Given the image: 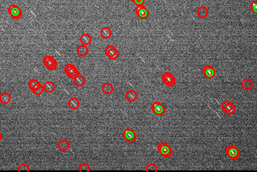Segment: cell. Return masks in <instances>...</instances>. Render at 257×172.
Instances as JSON below:
<instances>
[{
  "label": "cell",
  "mask_w": 257,
  "mask_h": 172,
  "mask_svg": "<svg viewBox=\"0 0 257 172\" xmlns=\"http://www.w3.org/2000/svg\"><path fill=\"white\" fill-rule=\"evenodd\" d=\"M157 150L159 152L161 155L165 159H168L170 157H171L173 151L171 146L167 144L166 142H161L157 145Z\"/></svg>",
  "instance_id": "cell-1"
},
{
  "label": "cell",
  "mask_w": 257,
  "mask_h": 172,
  "mask_svg": "<svg viewBox=\"0 0 257 172\" xmlns=\"http://www.w3.org/2000/svg\"><path fill=\"white\" fill-rule=\"evenodd\" d=\"M43 64L50 71H54V70L56 69L58 65L57 61H55V59L52 56H50V55H47V56L44 57Z\"/></svg>",
  "instance_id": "cell-2"
},
{
  "label": "cell",
  "mask_w": 257,
  "mask_h": 172,
  "mask_svg": "<svg viewBox=\"0 0 257 172\" xmlns=\"http://www.w3.org/2000/svg\"><path fill=\"white\" fill-rule=\"evenodd\" d=\"M162 81L168 87H173L176 83V79L174 76V75L169 72H166L162 74Z\"/></svg>",
  "instance_id": "cell-3"
},
{
  "label": "cell",
  "mask_w": 257,
  "mask_h": 172,
  "mask_svg": "<svg viewBox=\"0 0 257 172\" xmlns=\"http://www.w3.org/2000/svg\"><path fill=\"white\" fill-rule=\"evenodd\" d=\"M64 72L67 74V76H69V78L71 79H74L79 74L78 69L72 64H67L64 66Z\"/></svg>",
  "instance_id": "cell-4"
},
{
  "label": "cell",
  "mask_w": 257,
  "mask_h": 172,
  "mask_svg": "<svg viewBox=\"0 0 257 172\" xmlns=\"http://www.w3.org/2000/svg\"><path fill=\"white\" fill-rule=\"evenodd\" d=\"M8 13L10 16L15 19H19L22 17L23 12L19 7H18L17 5L12 4L8 7Z\"/></svg>",
  "instance_id": "cell-5"
},
{
  "label": "cell",
  "mask_w": 257,
  "mask_h": 172,
  "mask_svg": "<svg viewBox=\"0 0 257 172\" xmlns=\"http://www.w3.org/2000/svg\"><path fill=\"white\" fill-rule=\"evenodd\" d=\"M104 53H105V55H106L110 60H116V59H118V56H119V51H118V50L114 46H112V45H109V46H107V47H105Z\"/></svg>",
  "instance_id": "cell-6"
},
{
  "label": "cell",
  "mask_w": 257,
  "mask_h": 172,
  "mask_svg": "<svg viewBox=\"0 0 257 172\" xmlns=\"http://www.w3.org/2000/svg\"><path fill=\"white\" fill-rule=\"evenodd\" d=\"M226 154L231 159H237L239 157V151L236 146L233 145H229L226 147Z\"/></svg>",
  "instance_id": "cell-7"
},
{
  "label": "cell",
  "mask_w": 257,
  "mask_h": 172,
  "mask_svg": "<svg viewBox=\"0 0 257 172\" xmlns=\"http://www.w3.org/2000/svg\"><path fill=\"white\" fill-rule=\"evenodd\" d=\"M222 110L227 115H232L235 114V106L231 101H225L222 104Z\"/></svg>",
  "instance_id": "cell-8"
},
{
  "label": "cell",
  "mask_w": 257,
  "mask_h": 172,
  "mask_svg": "<svg viewBox=\"0 0 257 172\" xmlns=\"http://www.w3.org/2000/svg\"><path fill=\"white\" fill-rule=\"evenodd\" d=\"M151 110L157 116H162L165 114V112H166V109H165L164 105H162V103L158 102V101H156V102L152 104Z\"/></svg>",
  "instance_id": "cell-9"
},
{
  "label": "cell",
  "mask_w": 257,
  "mask_h": 172,
  "mask_svg": "<svg viewBox=\"0 0 257 172\" xmlns=\"http://www.w3.org/2000/svg\"><path fill=\"white\" fill-rule=\"evenodd\" d=\"M122 134L124 139L128 142H134L137 140V134L132 129H125Z\"/></svg>",
  "instance_id": "cell-10"
},
{
  "label": "cell",
  "mask_w": 257,
  "mask_h": 172,
  "mask_svg": "<svg viewBox=\"0 0 257 172\" xmlns=\"http://www.w3.org/2000/svg\"><path fill=\"white\" fill-rule=\"evenodd\" d=\"M135 12L137 14V16L139 17L140 19H146L149 16V11L146 7L142 6H137L135 9Z\"/></svg>",
  "instance_id": "cell-11"
},
{
  "label": "cell",
  "mask_w": 257,
  "mask_h": 172,
  "mask_svg": "<svg viewBox=\"0 0 257 172\" xmlns=\"http://www.w3.org/2000/svg\"><path fill=\"white\" fill-rule=\"evenodd\" d=\"M202 73L206 78L211 79L213 77H215V70L211 65H206L202 68Z\"/></svg>",
  "instance_id": "cell-12"
},
{
  "label": "cell",
  "mask_w": 257,
  "mask_h": 172,
  "mask_svg": "<svg viewBox=\"0 0 257 172\" xmlns=\"http://www.w3.org/2000/svg\"><path fill=\"white\" fill-rule=\"evenodd\" d=\"M69 147H70V144L68 140L63 139V140H60L58 143V148L63 152H66L67 150H69Z\"/></svg>",
  "instance_id": "cell-13"
},
{
  "label": "cell",
  "mask_w": 257,
  "mask_h": 172,
  "mask_svg": "<svg viewBox=\"0 0 257 172\" xmlns=\"http://www.w3.org/2000/svg\"><path fill=\"white\" fill-rule=\"evenodd\" d=\"M102 92L106 95H109L113 92V86L110 83H104L101 87Z\"/></svg>",
  "instance_id": "cell-14"
},
{
  "label": "cell",
  "mask_w": 257,
  "mask_h": 172,
  "mask_svg": "<svg viewBox=\"0 0 257 172\" xmlns=\"http://www.w3.org/2000/svg\"><path fill=\"white\" fill-rule=\"evenodd\" d=\"M198 16L200 18H206L209 14L208 9L206 7H199L196 11Z\"/></svg>",
  "instance_id": "cell-15"
},
{
  "label": "cell",
  "mask_w": 257,
  "mask_h": 172,
  "mask_svg": "<svg viewBox=\"0 0 257 172\" xmlns=\"http://www.w3.org/2000/svg\"><path fill=\"white\" fill-rule=\"evenodd\" d=\"M74 84L78 87H82L85 84V77L82 75L78 74L77 76L74 78Z\"/></svg>",
  "instance_id": "cell-16"
},
{
  "label": "cell",
  "mask_w": 257,
  "mask_h": 172,
  "mask_svg": "<svg viewBox=\"0 0 257 172\" xmlns=\"http://www.w3.org/2000/svg\"><path fill=\"white\" fill-rule=\"evenodd\" d=\"M125 97H126L127 101L132 102V101H134L137 100L138 93L134 90H128V91H127L126 94H125Z\"/></svg>",
  "instance_id": "cell-17"
},
{
  "label": "cell",
  "mask_w": 257,
  "mask_h": 172,
  "mask_svg": "<svg viewBox=\"0 0 257 172\" xmlns=\"http://www.w3.org/2000/svg\"><path fill=\"white\" fill-rule=\"evenodd\" d=\"M80 40L83 45H89L92 42V36L89 34L84 33L80 36Z\"/></svg>",
  "instance_id": "cell-18"
},
{
  "label": "cell",
  "mask_w": 257,
  "mask_h": 172,
  "mask_svg": "<svg viewBox=\"0 0 257 172\" xmlns=\"http://www.w3.org/2000/svg\"><path fill=\"white\" fill-rule=\"evenodd\" d=\"M100 36H101L103 39H109L110 38L111 36H112V31L109 27H104L103 28H101L100 31Z\"/></svg>",
  "instance_id": "cell-19"
},
{
  "label": "cell",
  "mask_w": 257,
  "mask_h": 172,
  "mask_svg": "<svg viewBox=\"0 0 257 172\" xmlns=\"http://www.w3.org/2000/svg\"><path fill=\"white\" fill-rule=\"evenodd\" d=\"M68 105H69V107L72 110H76L79 108L80 106V101L77 98H75V97H72L69 101L68 102Z\"/></svg>",
  "instance_id": "cell-20"
},
{
  "label": "cell",
  "mask_w": 257,
  "mask_h": 172,
  "mask_svg": "<svg viewBox=\"0 0 257 172\" xmlns=\"http://www.w3.org/2000/svg\"><path fill=\"white\" fill-rule=\"evenodd\" d=\"M55 84L52 81H47V82H45L44 85V90L46 93H52L55 90Z\"/></svg>",
  "instance_id": "cell-21"
},
{
  "label": "cell",
  "mask_w": 257,
  "mask_h": 172,
  "mask_svg": "<svg viewBox=\"0 0 257 172\" xmlns=\"http://www.w3.org/2000/svg\"><path fill=\"white\" fill-rule=\"evenodd\" d=\"M11 100V97L8 93H2L0 94V102L2 104H8Z\"/></svg>",
  "instance_id": "cell-22"
},
{
  "label": "cell",
  "mask_w": 257,
  "mask_h": 172,
  "mask_svg": "<svg viewBox=\"0 0 257 172\" xmlns=\"http://www.w3.org/2000/svg\"><path fill=\"white\" fill-rule=\"evenodd\" d=\"M241 86L244 90H250L253 87V82L250 79H244L241 82Z\"/></svg>",
  "instance_id": "cell-23"
},
{
  "label": "cell",
  "mask_w": 257,
  "mask_h": 172,
  "mask_svg": "<svg viewBox=\"0 0 257 172\" xmlns=\"http://www.w3.org/2000/svg\"><path fill=\"white\" fill-rule=\"evenodd\" d=\"M77 54L80 56H86L89 54V48L86 45H80L77 47Z\"/></svg>",
  "instance_id": "cell-24"
},
{
  "label": "cell",
  "mask_w": 257,
  "mask_h": 172,
  "mask_svg": "<svg viewBox=\"0 0 257 172\" xmlns=\"http://www.w3.org/2000/svg\"><path fill=\"white\" fill-rule=\"evenodd\" d=\"M40 81H38V80H36V79H31V81L28 82V87L31 91H33V90H35L36 89H37V88L40 86Z\"/></svg>",
  "instance_id": "cell-25"
},
{
  "label": "cell",
  "mask_w": 257,
  "mask_h": 172,
  "mask_svg": "<svg viewBox=\"0 0 257 172\" xmlns=\"http://www.w3.org/2000/svg\"><path fill=\"white\" fill-rule=\"evenodd\" d=\"M79 170L80 171H89L90 170V166L88 163H83L79 166Z\"/></svg>",
  "instance_id": "cell-26"
},
{
  "label": "cell",
  "mask_w": 257,
  "mask_h": 172,
  "mask_svg": "<svg viewBox=\"0 0 257 172\" xmlns=\"http://www.w3.org/2000/svg\"><path fill=\"white\" fill-rule=\"evenodd\" d=\"M146 170L147 171H157V166H156L155 164H153V163H150V164L147 165Z\"/></svg>",
  "instance_id": "cell-27"
},
{
  "label": "cell",
  "mask_w": 257,
  "mask_h": 172,
  "mask_svg": "<svg viewBox=\"0 0 257 172\" xmlns=\"http://www.w3.org/2000/svg\"><path fill=\"white\" fill-rule=\"evenodd\" d=\"M44 91V86L40 85V86H39L37 89H36V90H33L32 92H33V93L36 94V95H41Z\"/></svg>",
  "instance_id": "cell-28"
},
{
  "label": "cell",
  "mask_w": 257,
  "mask_h": 172,
  "mask_svg": "<svg viewBox=\"0 0 257 172\" xmlns=\"http://www.w3.org/2000/svg\"><path fill=\"white\" fill-rule=\"evenodd\" d=\"M18 170L19 171H22V170L29 171V170H30V168H29V166L27 165V164H21V165L19 167Z\"/></svg>",
  "instance_id": "cell-29"
},
{
  "label": "cell",
  "mask_w": 257,
  "mask_h": 172,
  "mask_svg": "<svg viewBox=\"0 0 257 172\" xmlns=\"http://www.w3.org/2000/svg\"><path fill=\"white\" fill-rule=\"evenodd\" d=\"M250 8H251V10L253 11V12L256 13V11H257V2H256V1H253V2L251 3Z\"/></svg>",
  "instance_id": "cell-30"
},
{
  "label": "cell",
  "mask_w": 257,
  "mask_h": 172,
  "mask_svg": "<svg viewBox=\"0 0 257 172\" xmlns=\"http://www.w3.org/2000/svg\"><path fill=\"white\" fill-rule=\"evenodd\" d=\"M136 6H142L145 3V0H131Z\"/></svg>",
  "instance_id": "cell-31"
},
{
  "label": "cell",
  "mask_w": 257,
  "mask_h": 172,
  "mask_svg": "<svg viewBox=\"0 0 257 172\" xmlns=\"http://www.w3.org/2000/svg\"><path fill=\"white\" fill-rule=\"evenodd\" d=\"M1 140H2V134L0 133V141H1Z\"/></svg>",
  "instance_id": "cell-32"
}]
</instances>
